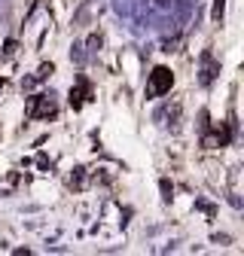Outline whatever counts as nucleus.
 Listing matches in <instances>:
<instances>
[{"mask_svg": "<svg viewBox=\"0 0 244 256\" xmlns=\"http://www.w3.org/2000/svg\"><path fill=\"white\" fill-rule=\"evenodd\" d=\"M174 86V74L168 68H152L150 80H146V94L150 98H162V94H168Z\"/></svg>", "mask_w": 244, "mask_h": 256, "instance_id": "1", "label": "nucleus"}, {"mask_svg": "<svg viewBox=\"0 0 244 256\" xmlns=\"http://www.w3.org/2000/svg\"><path fill=\"white\" fill-rule=\"evenodd\" d=\"M55 74V68L52 64H40V70H37V80H46V76H52Z\"/></svg>", "mask_w": 244, "mask_h": 256, "instance_id": "7", "label": "nucleus"}, {"mask_svg": "<svg viewBox=\"0 0 244 256\" xmlns=\"http://www.w3.org/2000/svg\"><path fill=\"white\" fill-rule=\"evenodd\" d=\"M88 94H92V86H88V80H86V76H80V80H76V86L70 88V107H74V110H80V107L88 101Z\"/></svg>", "mask_w": 244, "mask_h": 256, "instance_id": "3", "label": "nucleus"}, {"mask_svg": "<svg viewBox=\"0 0 244 256\" xmlns=\"http://www.w3.org/2000/svg\"><path fill=\"white\" fill-rule=\"evenodd\" d=\"M202 64H204L202 82H204V86H210V82H214V76H217V64H214V55H210V52H204V55H202Z\"/></svg>", "mask_w": 244, "mask_h": 256, "instance_id": "4", "label": "nucleus"}, {"mask_svg": "<svg viewBox=\"0 0 244 256\" xmlns=\"http://www.w3.org/2000/svg\"><path fill=\"white\" fill-rule=\"evenodd\" d=\"M88 46L95 49V46H101V34H95V37H88Z\"/></svg>", "mask_w": 244, "mask_h": 256, "instance_id": "9", "label": "nucleus"}, {"mask_svg": "<svg viewBox=\"0 0 244 256\" xmlns=\"http://www.w3.org/2000/svg\"><path fill=\"white\" fill-rule=\"evenodd\" d=\"M82 174H86V168H76V177H70L68 183H70L74 189H82Z\"/></svg>", "mask_w": 244, "mask_h": 256, "instance_id": "6", "label": "nucleus"}, {"mask_svg": "<svg viewBox=\"0 0 244 256\" xmlns=\"http://www.w3.org/2000/svg\"><path fill=\"white\" fill-rule=\"evenodd\" d=\"M28 116L30 119H55L58 104L52 101V94H34V98L28 101Z\"/></svg>", "mask_w": 244, "mask_h": 256, "instance_id": "2", "label": "nucleus"}, {"mask_svg": "<svg viewBox=\"0 0 244 256\" xmlns=\"http://www.w3.org/2000/svg\"><path fill=\"white\" fill-rule=\"evenodd\" d=\"M162 192H165L162 198H165V202H171V186H168V180H162Z\"/></svg>", "mask_w": 244, "mask_h": 256, "instance_id": "8", "label": "nucleus"}, {"mask_svg": "<svg viewBox=\"0 0 244 256\" xmlns=\"http://www.w3.org/2000/svg\"><path fill=\"white\" fill-rule=\"evenodd\" d=\"M223 10H226V0H214V10H210V18L217 22V24L223 22Z\"/></svg>", "mask_w": 244, "mask_h": 256, "instance_id": "5", "label": "nucleus"}]
</instances>
